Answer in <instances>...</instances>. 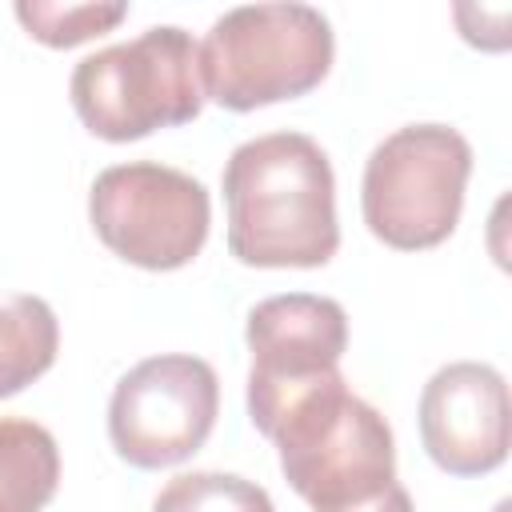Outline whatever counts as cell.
Returning <instances> with one entry per match:
<instances>
[{
  "instance_id": "1",
  "label": "cell",
  "mask_w": 512,
  "mask_h": 512,
  "mask_svg": "<svg viewBox=\"0 0 512 512\" xmlns=\"http://www.w3.org/2000/svg\"><path fill=\"white\" fill-rule=\"evenodd\" d=\"M252 424L276 444L284 480L312 512H340L396 484L388 420L332 368L304 384L248 392Z\"/></svg>"
},
{
  "instance_id": "2",
  "label": "cell",
  "mask_w": 512,
  "mask_h": 512,
  "mask_svg": "<svg viewBox=\"0 0 512 512\" xmlns=\"http://www.w3.org/2000/svg\"><path fill=\"white\" fill-rule=\"evenodd\" d=\"M228 252L248 268H320L340 248L336 176L304 132H268L224 160Z\"/></svg>"
},
{
  "instance_id": "3",
  "label": "cell",
  "mask_w": 512,
  "mask_h": 512,
  "mask_svg": "<svg viewBox=\"0 0 512 512\" xmlns=\"http://www.w3.org/2000/svg\"><path fill=\"white\" fill-rule=\"evenodd\" d=\"M80 124L112 144L180 128L200 116V44L176 24H152L124 44L84 56L68 80Z\"/></svg>"
},
{
  "instance_id": "4",
  "label": "cell",
  "mask_w": 512,
  "mask_h": 512,
  "mask_svg": "<svg viewBox=\"0 0 512 512\" xmlns=\"http://www.w3.org/2000/svg\"><path fill=\"white\" fill-rule=\"evenodd\" d=\"M336 56L332 24L312 4H240L212 20L200 44L204 100L232 112L312 92Z\"/></svg>"
},
{
  "instance_id": "5",
  "label": "cell",
  "mask_w": 512,
  "mask_h": 512,
  "mask_svg": "<svg viewBox=\"0 0 512 512\" xmlns=\"http://www.w3.org/2000/svg\"><path fill=\"white\" fill-rule=\"evenodd\" d=\"M472 144L448 124H404L384 136L360 180L368 232L400 252L444 244L464 208Z\"/></svg>"
},
{
  "instance_id": "6",
  "label": "cell",
  "mask_w": 512,
  "mask_h": 512,
  "mask_svg": "<svg viewBox=\"0 0 512 512\" xmlns=\"http://www.w3.org/2000/svg\"><path fill=\"white\" fill-rule=\"evenodd\" d=\"M88 220L120 260L148 272H172L200 256L212 200L196 176L156 160H132L92 180Z\"/></svg>"
},
{
  "instance_id": "7",
  "label": "cell",
  "mask_w": 512,
  "mask_h": 512,
  "mask_svg": "<svg viewBox=\"0 0 512 512\" xmlns=\"http://www.w3.org/2000/svg\"><path fill=\"white\" fill-rule=\"evenodd\" d=\"M220 412L216 368L188 352L128 368L108 400V440L132 468H172L204 448Z\"/></svg>"
},
{
  "instance_id": "8",
  "label": "cell",
  "mask_w": 512,
  "mask_h": 512,
  "mask_svg": "<svg viewBox=\"0 0 512 512\" xmlns=\"http://www.w3.org/2000/svg\"><path fill=\"white\" fill-rule=\"evenodd\" d=\"M512 436L508 384L492 364L456 360L420 392V440L448 476H484L504 464Z\"/></svg>"
},
{
  "instance_id": "9",
  "label": "cell",
  "mask_w": 512,
  "mask_h": 512,
  "mask_svg": "<svg viewBox=\"0 0 512 512\" xmlns=\"http://www.w3.org/2000/svg\"><path fill=\"white\" fill-rule=\"evenodd\" d=\"M244 340L252 352L248 392L304 384L340 368L348 348V312L340 300L316 292L268 296L248 312Z\"/></svg>"
},
{
  "instance_id": "10",
  "label": "cell",
  "mask_w": 512,
  "mask_h": 512,
  "mask_svg": "<svg viewBox=\"0 0 512 512\" xmlns=\"http://www.w3.org/2000/svg\"><path fill=\"white\" fill-rule=\"evenodd\" d=\"M60 488L56 436L24 416H0V512H40Z\"/></svg>"
},
{
  "instance_id": "11",
  "label": "cell",
  "mask_w": 512,
  "mask_h": 512,
  "mask_svg": "<svg viewBox=\"0 0 512 512\" xmlns=\"http://www.w3.org/2000/svg\"><path fill=\"white\" fill-rule=\"evenodd\" d=\"M60 320L48 300L12 292L0 296V400L16 396L56 364Z\"/></svg>"
},
{
  "instance_id": "12",
  "label": "cell",
  "mask_w": 512,
  "mask_h": 512,
  "mask_svg": "<svg viewBox=\"0 0 512 512\" xmlns=\"http://www.w3.org/2000/svg\"><path fill=\"white\" fill-rule=\"evenodd\" d=\"M152 512H276V504L236 472H180L160 488Z\"/></svg>"
},
{
  "instance_id": "13",
  "label": "cell",
  "mask_w": 512,
  "mask_h": 512,
  "mask_svg": "<svg viewBox=\"0 0 512 512\" xmlns=\"http://www.w3.org/2000/svg\"><path fill=\"white\" fill-rule=\"evenodd\" d=\"M128 16V4H52V0H16V20L32 40L48 48H76L92 36L112 32Z\"/></svg>"
},
{
  "instance_id": "14",
  "label": "cell",
  "mask_w": 512,
  "mask_h": 512,
  "mask_svg": "<svg viewBox=\"0 0 512 512\" xmlns=\"http://www.w3.org/2000/svg\"><path fill=\"white\" fill-rule=\"evenodd\" d=\"M340 512H416L412 508V496L404 484H388L380 496L364 500V504H352V508H340Z\"/></svg>"
}]
</instances>
